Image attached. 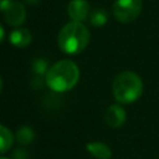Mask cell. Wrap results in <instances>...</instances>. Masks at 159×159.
Segmentation results:
<instances>
[{
	"label": "cell",
	"instance_id": "1",
	"mask_svg": "<svg viewBox=\"0 0 159 159\" xmlns=\"http://www.w3.org/2000/svg\"><path fill=\"white\" fill-rule=\"evenodd\" d=\"M80 80V68L71 60H61L53 63L45 75V83L55 92L72 89Z\"/></svg>",
	"mask_w": 159,
	"mask_h": 159
},
{
	"label": "cell",
	"instance_id": "2",
	"mask_svg": "<svg viewBox=\"0 0 159 159\" xmlns=\"http://www.w3.org/2000/svg\"><path fill=\"white\" fill-rule=\"evenodd\" d=\"M89 39V30L82 22L71 21L60 30L57 45L62 52L67 55H77L87 47Z\"/></svg>",
	"mask_w": 159,
	"mask_h": 159
},
{
	"label": "cell",
	"instance_id": "3",
	"mask_svg": "<svg viewBox=\"0 0 159 159\" xmlns=\"http://www.w3.org/2000/svg\"><path fill=\"white\" fill-rule=\"evenodd\" d=\"M143 81L132 71L118 73L112 82V93L114 99L122 104H130L138 101L143 94Z\"/></svg>",
	"mask_w": 159,
	"mask_h": 159
},
{
	"label": "cell",
	"instance_id": "4",
	"mask_svg": "<svg viewBox=\"0 0 159 159\" xmlns=\"http://www.w3.org/2000/svg\"><path fill=\"white\" fill-rule=\"evenodd\" d=\"M142 9V0H116L112 6V12L117 21L129 24L140 15Z\"/></svg>",
	"mask_w": 159,
	"mask_h": 159
},
{
	"label": "cell",
	"instance_id": "5",
	"mask_svg": "<svg viewBox=\"0 0 159 159\" xmlns=\"http://www.w3.org/2000/svg\"><path fill=\"white\" fill-rule=\"evenodd\" d=\"M4 17L10 26L19 27L26 20V9L22 4L14 0V2L4 11Z\"/></svg>",
	"mask_w": 159,
	"mask_h": 159
},
{
	"label": "cell",
	"instance_id": "6",
	"mask_svg": "<svg viewBox=\"0 0 159 159\" xmlns=\"http://www.w3.org/2000/svg\"><path fill=\"white\" fill-rule=\"evenodd\" d=\"M127 113L119 104H111L104 112V122L111 128H119L124 124Z\"/></svg>",
	"mask_w": 159,
	"mask_h": 159
},
{
	"label": "cell",
	"instance_id": "7",
	"mask_svg": "<svg viewBox=\"0 0 159 159\" xmlns=\"http://www.w3.org/2000/svg\"><path fill=\"white\" fill-rule=\"evenodd\" d=\"M67 14L72 21L82 22L89 15V4L86 0H71L67 6Z\"/></svg>",
	"mask_w": 159,
	"mask_h": 159
},
{
	"label": "cell",
	"instance_id": "8",
	"mask_svg": "<svg viewBox=\"0 0 159 159\" xmlns=\"http://www.w3.org/2000/svg\"><path fill=\"white\" fill-rule=\"evenodd\" d=\"M9 41L11 42V45H14L15 47H27L31 41H32V35L31 32L25 29V27H16L15 30H12L9 35Z\"/></svg>",
	"mask_w": 159,
	"mask_h": 159
},
{
	"label": "cell",
	"instance_id": "9",
	"mask_svg": "<svg viewBox=\"0 0 159 159\" xmlns=\"http://www.w3.org/2000/svg\"><path fill=\"white\" fill-rule=\"evenodd\" d=\"M86 149L96 159H111L112 157L111 148L102 142H89L86 144Z\"/></svg>",
	"mask_w": 159,
	"mask_h": 159
},
{
	"label": "cell",
	"instance_id": "10",
	"mask_svg": "<svg viewBox=\"0 0 159 159\" xmlns=\"http://www.w3.org/2000/svg\"><path fill=\"white\" fill-rule=\"evenodd\" d=\"M14 134L9 128L0 124V154L7 153L14 144Z\"/></svg>",
	"mask_w": 159,
	"mask_h": 159
},
{
	"label": "cell",
	"instance_id": "11",
	"mask_svg": "<svg viewBox=\"0 0 159 159\" xmlns=\"http://www.w3.org/2000/svg\"><path fill=\"white\" fill-rule=\"evenodd\" d=\"M15 139L17 140L19 144L21 145H27L30 143L34 142L35 139V132L31 127L29 125H22L17 129L16 134H15Z\"/></svg>",
	"mask_w": 159,
	"mask_h": 159
},
{
	"label": "cell",
	"instance_id": "12",
	"mask_svg": "<svg viewBox=\"0 0 159 159\" xmlns=\"http://www.w3.org/2000/svg\"><path fill=\"white\" fill-rule=\"evenodd\" d=\"M108 21V14L104 9H96L89 15V22L94 27H102Z\"/></svg>",
	"mask_w": 159,
	"mask_h": 159
},
{
	"label": "cell",
	"instance_id": "13",
	"mask_svg": "<svg viewBox=\"0 0 159 159\" xmlns=\"http://www.w3.org/2000/svg\"><path fill=\"white\" fill-rule=\"evenodd\" d=\"M32 70L37 76H43L48 71V62L42 57L35 58L32 62Z\"/></svg>",
	"mask_w": 159,
	"mask_h": 159
},
{
	"label": "cell",
	"instance_id": "14",
	"mask_svg": "<svg viewBox=\"0 0 159 159\" xmlns=\"http://www.w3.org/2000/svg\"><path fill=\"white\" fill-rule=\"evenodd\" d=\"M27 158V153L24 148H17L12 152V158L11 159H26Z\"/></svg>",
	"mask_w": 159,
	"mask_h": 159
},
{
	"label": "cell",
	"instance_id": "15",
	"mask_svg": "<svg viewBox=\"0 0 159 159\" xmlns=\"http://www.w3.org/2000/svg\"><path fill=\"white\" fill-rule=\"evenodd\" d=\"M12 2H14V0H0V11L4 12Z\"/></svg>",
	"mask_w": 159,
	"mask_h": 159
},
{
	"label": "cell",
	"instance_id": "16",
	"mask_svg": "<svg viewBox=\"0 0 159 159\" xmlns=\"http://www.w3.org/2000/svg\"><path fill=\"white\" fill-rule=\"evenodd\" d=\"M4 37H5V31H4V27L0 25V43L4 41Z\"/></svg>",
	"mask_w": 159,
	"mask_h": 159
},
{
	"label": "cell",
	"instance_id": "17",
	"mask_svg": "<svg viewBox=\"0 0 159 159\" xmlns=\"http://www.w3.org/2000/svg\"><path fill=\"white\" fill-rule=\"evenodd\" d=\"M25 1H26L29 5H37L41 0H25Z\"/></svg>",
	"mask_w": 159,
	"mask_h": 159
},
{
	"label": "cell",
	"instance_id": "18",
	"mask_svg": "<svg viewBox=\"0 0 159 159\" xmlns=\"http://www.w3.org/2000/svg\"><path fill=\"white\" fill-rule=\"evenodd\" d=\"M1 89H2V78L0 76V92H1Z\"/></svg>",
	"mask_w": 159,
	"mask_h": 159
},
{
	"label": "cell",
	"instance_id": "19",
	"mask_svg": "<svg viewBox=\"0 0 159 159\" xmlns=\"http://www.w3.org/2000/svg\"><path fill=\"white\" fill-rule=\"evenodd\" d=\"M0 159H11V158H6V157H0Z\"/></svg>",
	"mask_w": 159,
	"mask_h": 159
}]
</instances>
